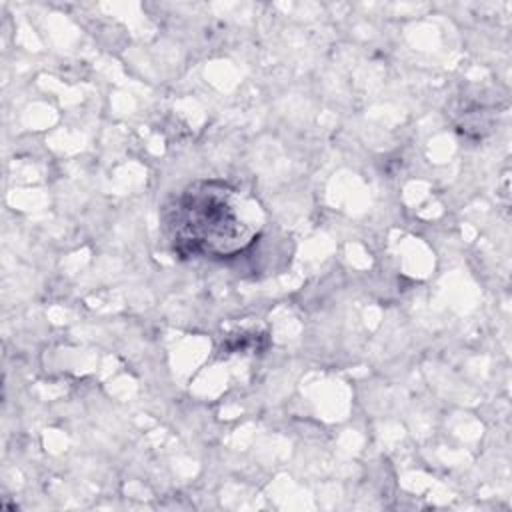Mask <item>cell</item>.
Wrapping results in <instances>:
<instances>
[{"label":"cell","instance_id":"1","mask_svg":"<svg viewBox=\"0 0 512 512\" xmlns=\"http://www.w3.org/2000/svg\"><path fill=\"white\" fill-rule=\"evenodd\" d=\"M176 244L188 252L232 254L250 240L248 224L236 212L234 192L226 184L190 186L176 208Z\"/></svg>","mask_w":512,"mask_h":512}]
</instances>
